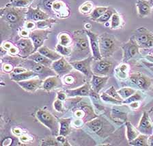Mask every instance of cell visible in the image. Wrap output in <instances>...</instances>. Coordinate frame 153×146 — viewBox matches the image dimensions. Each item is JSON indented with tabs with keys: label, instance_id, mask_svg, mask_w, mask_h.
I'll return each mask as SVG.
<instances>
[{
	"label": "cell",
	"instance_id": "cell-21",
	"mask_svg": "<svg viewBox=\"0 0 153 146\" xmlns=\"http://www.w3.org/2000/svg\"><path fill=\"white\" fill-rule=\"evenodd\" d=\"M63 87L62 78L58 76H52L43 80L42 88L46 91H51L53 90Z\"/></svg>",
	"mask_w": 153,
	"mask_h": 146
},
{
	"label": "cell",
	"instance_id": "cell-34",
	"mask_svg": "<svg viewBox=\"0 0 153 146\" xmlns=\"http://www.w3.org/2000/svg\"><path fill=\"white\" fill-rule=\"evenodd\" d=\"M73 37L66 32H62L58 35V43L64 46L71 47L73 45Z\"/></svg>",
	"mask_w": 153,
	"mask_h": 146
},
{
	"label": "cell",
	"instance_id": "cell-16",
	"mask_svg": "<svg viewBox=\"0 0 153 146\" xmlns=\"http://www.w3.org/2000/svg\"><path fill=\"white\" fill-rule=\"evenodd\" d=\"M129 79L133 85L141 90H148L152 85V81L148 76L139 73L129 75Z\"/></svg>",
	"mask_w": 153,
	"mask_h": 146
},
{
	"label": "cell",
	"instance_id": "cell-37",
	"mask_svg": "<svg viewBox=\"0 0 153 146\" xmlns=\"http://www.w3.org/2000/svg\"><path fill=\"white\" fill-rule=\"evenodd\" d=\"M57 20L55 19L54 18L50 17L47 19L37 21L36 22V29H43V30H48L49 28H51L53 24L56 23Z\"/></svg>",
	"mask_w": 153,
	"mask_h": 146
},
{
	"label": "cell",
	"instance_id": "cell-42",
	"mask_svg": "<svg viewBox=\"0 0 153 146\" xmlns=\"http://www.w3.org/2000/svg\"><path fill=\"white\" fill-rule=\"evenodd\" d=\"M100 99L102 102L105 103H107V104H115V105H122L123 104V102L119 101V100L115 99V98L112 97L110 96L109 95L107 94L106 92L102 93L100 95Z\"/></svg>",
	"mask_w": 153,
	"mask_h": 146
},
{
	"label": "cell",
	"instance_id": "cell-36",
	"mask_svg": "<svg viewBox=\"0 0 153 146\" xmlns=\"http://www.w3.org/2000/svg\"><path fill=\"white\" fill-rule=\"evenodd\" d=\"M123 18L121 15L117 13H114L111 18V22H110V28L111 30H117L122 27L123 25Z\"/></svg>",
	"mask_w": 153,
	"mask_h": 146
},
{
	"label": "cell",
	"instance_id": "cell-55",
	"mask_svg": "<svg viewBox=\"0 0 153 146\" xmlns=\"http://www.w3.org/2000/svg\"><path fill=\"white\" fill-rule=\"evenodd\" d=\"M14 44L13 43L9 41V40H5V41H3L1 43V48H3L4 50H6L8 52V50L10 48V47L13 46Z\"/></svg>",
	"mask_w": 153,
	"mask_h": 146
},
{
	"label": "cell",
	"instance_id": "cell-31",
	"mask_svg": "<svg viewBox=\"0 0 153 146\" xmlns=\"http://www.w3.org/2000/svg\"><path fill=\"white\" fill-rule=\"evenodd\" d=\"M126 139H127L128 142H131L133 140L140 135V133L137 129L133 126V124L129 121L126 122Z\"/></svg>",
	"mask_w": 153,
	"mask_h": 146
},
{
	"label": "cell",
	"instance_id": "cell-18",
	"mask_svg": "<svg viewBox=\"0 0 153 146\" xmlns=\"http://www.w3.org/2000/svg\"><path fill=\"white\" fill-rule=\"evenodd\" d=\"M86 34L88 36L90 40V44L91 47V51H92V56L93 59L95 61L100 60L102 57L100 54V47H99V37L96 33L91 32L90 30H85Z\"/></svg>",
	"mask_w": 153,
	"mask_h": 146
},
{
	"label": "cell",
	"instance_id": "cell-28",
	"mask_svg": "<svg viewBox=\"0 0 153 146\" xmlns=\"http://www.w3.org/2000/svg\"><path fill=\"white\" fill-rule=\"evenodd\" d=\"M27 58L32 60V61L36 62V63L42 64L43 65L48 67H51V68L53 62L51 60H50L49 58H47L46 56H45L44 55L40 54V52H38V51L33 52V53L31 54Z\"/></svg>",
	"mask_w": 153,
	"mask_h": 146
},
{
	"label": "cell",
	"instance_id": "cell-4",
	"mask_svg": "<svg viewBox=\"0 0 153 146\" xmlns=\"http://www.w3.org/2000/svg\"><path fill=\"white\" fill-rule=\"evenodd\" d=\"M85 126L100 137H105L114 130V127L102 117H97L86 122Z\"/></svg>",
	"mask_w": 153,
	"mask_h": 146
},
{
	"label": "cell",
	"instance_id": "cell-23",
	"mask_svg": "<svg viewBox=\"0 0 153 146\" xmlns=\"http://www.w3.org/2000/svg\"><path fill=\"white\" fill-rule=\"evenodd\" d=\"M109 80V76H100L93 74L92 78L90 80L91 88L97 93H99Z\"/></svg>",
	"mask_w": 153,
	"mask_h": 146
},
{
	"label": "cell",
	"instance_id": "cell-3",
	"mask_svg": "<svg viewBox=\"0 0 153 146\" xmlns=\"http://www.w3.org/2000/svg\"><path fill=\"white\" fill-rule=\"evenodd\" d=\"M99 47L102 58H109L120 47V42L114 35L104 33L99 36Z\"/></svg>",
	"mask_w": 153,
	"mask_h": 146
},
{
	"label": "cell",
	"instance_id": "cell-35",
	"mask_svg": "<svg viewBox=\"0 0 153 146\" xmlns=\"http://www.w3.org/2000/svg\"><path fill=\"white\" fill-rule=\"evenodd\" d=\"M109 7L107 6H98L95 7L94 10L90 15L91 20L97 21L103 14L107 10Z\"/></svg>",
	"mask_w": 153,
	"mask_h": 146
},
{
	"label": "cell",
	"instance_id": "cell-25",
	"mask_svg": "<svg viewBox=\"0 0 153 146\" xmlns=\"http://www.w3.org/2000/svg\"><path fill=\"white\" fill-rule=\"evenodd\" d=\"M138 15L141 18L146 17L151 13L152 4L146 0H138L136 3Z\"/></svg>",
	"mask_w": 153,
	"mask_h": 146
},
{
	"label": "cell",
	"instance_id": "cell-49",
	"mask_svg": "<svg viewBox=\"0 0 153 146\" xmlns=\"http://www.w3.org/2000/svg\"><path fill=\"white\" fill-rule=\"evenodd\" d=\"M41 145H59V144L56 140V138L55 139L50 138L43 141L41 143Z\"/></svg>",
	"mask_w": 153,
	"mask_h": 146
},
{
	"label": "cell",
	"instance_id": "cell-1",
	"mask_svg": "<svg viewBox=\"0 0 153 146\" xmlns=\"http://www.w3.org/2000/svg\"><path fill=\"white\" fill-rule=\"evenodd\" d=\"M73 37V52L68 61L74 62L81 61L88 57L92 56V51L90 44V40L86 34L85 30H75L72 34Z\"/></svg>",
	"mask_w": 153,
	"mask_h": 146
},
{
	"label": "cell",
	"instance_id": "cell-50",
	"mask_svg": "<svg viewBox=\"0 0 153 146\" xmlns=\"http://www.w3.org/2000/svg\"><path fill=\"white\" fill-rule=\"evenodd\" d=\"M56 140L57 141V142L59 143V145H71L66 139V136L58 135L56 136Z\"/></svg>",
	"mask_w": 153,
	"mask_h": 146
},
{
	"label": "cell",
	"instance_id": "cell-15",
	"mask_svg": "<svg viewBox=\"0 0 153 146\" xmlns=\"http://www.w3.org/2000/svg\"><path fill=\"white\" fill-rule=\"evenodd\" d=\"M137 129L141 134L150 136L153 134V121L147 112H143Z\"/></svg>",
	"mask_w": 153,
	"mask_h": 146
},
{
	"label": "cell",
	"instance_id": "cell-2",
	"mask_svg": "<svg viewBox=\"0 0 153 146\" xmlns=\"http://www.w3.org/2000/svg\"><path fill=\"white\" fill-rule=\"evenodd\" d=\"M27 8L6 6L4 8H1L0 10L1 20L11 29L19 30L23 28L24 23L26 21Z\"/></svg>",
	"mask_w": 153,
	"mask_h": 146
},
{
	"label": "cell",
	"instance_id": "cell-9",
	"mask_svg": "<svg viewBox=\"0 0 153 146\" xmlns=\"http://www.w3.org/2000/svg\"><path fill=\"white\" fill-rule=\"evenodd\" d=\"M114 63L109 58H102L100 60H93L92 71L93 74L100 76H109L112 73Z\"/></svg>",
	"mask_w": 153,
	"mask_h": 146
},
{
	"label": "cell",
	"instance_id": "cell-14",
	"mask_svg": "<svg viewBox=\"0 0 153 146\" xmlns=\"http://www.w3.org/2000/svg\"><path fill=\"white\" fill-rule=\"evenodd\" d=\"M50 32H51L49 29H35L31 31L30 38L32 39L34 45V52H37L40 47L44 45V43L48 39Z\"/></svg>",
	"mask_w": 153,
	"mask_h": 146
},
{
	"label": "cell",
	"instance_id": "cell-6",
	"mask_svg": "<svg viewBox=\"0 0 153 146\" xmlns=\"http://www.w3.org/2000/svg\"><path fill=\"white\" fill-rule=\"evenodd\" d=\"M36 117L42 125L49 129L53 135L56 136L59 135V119H57L56 117L53 115L51 112L43 109H39L36 113Z\"/></svg>",
	"mask_w": 153,
	"mask_h": 146
},
{
	"label": "cell",
	"instance_id": "cell-39",
	"mask_svg": "<svg viewBox=\"0 0 153 146\" xmlns=\"http://www.w3.org/2000/svg\"><path fill=\"white\" fill-rule=\"evenodd\" d=\"M94 8V4L90 1H85L84 3L81 4L79 8V10L81 14L83 15H90L91 13L93 11Z\"/></svg>",
	"mask_w": 153,
	"mask_h": 146
},
{
	"label": "cell",
	"instance_id": "cell-52",
	"mask_svg": "<svg viewBox=\"0 0 153 146\" xmlns=\"http://www.w3.org/2000/svg\"><path fill=\"white\" fill-rule=\"evenodd\" d=\"M19 140L21 143H27L30 142H32L33 141V138L32 136H29L27 135H25V134H23L20 136H19Z\"/></svg>",
	"mask_w": 153,
	"mask_h": 146
},
{
	"label": "cell",
	"instance_id": "cell-32",
	"mask_svg": "<svg viewBox=\"0 0 153 146\" xmlns=\"http://www.w3.org/2000/svg\"><path fill=\"white\" fill-rule=\"evenodd\" d=\"M34 0H10L6 6L20 8H27L32 6Z\"/></svg>",
	"mask_w": 153,
	"mask_h": 146
},
{
	"label": "cell",
	"instance_id": "cell-24",
	"mask_svg": "<svg viewBox=\"0 0 153 146\" xmlns=\"http://www.w3.org/2000/svg\"><path fill=\"white\" fill-rule=\"evenodd\" d=\"M56 1V0H34L32 7L41 9L42 10L49 14L51 17H53L55 16L53 12L52 6Z\"/></svg>",
	"mask_w": 153,
	"mask_h": 146
},
{
	"label": "cell",
	"instance_id": "cell-62",
	"mask_svg": "<svg viewBox=\"0 0 153 146\" xmlns=\"http://www.w3.org/2000/svg\"><path fill=\"white\" fill-rule=\"evenodd\" d=\"M148 114H149L150 118H151L152 121H153V107L151 108V109H150V111H148Z\"/></svg>",
	"mask_w": 153,
	"mask_h": 146
},
{
	"label": "cell",
	"instance_id": "cell-61",
	"mask_svg": "<svg viewBox=\"0 0 153 146\" xmlns=\"http://www.w3.org/2000/svg\"><path fill=\"white\" fill-rule=\"evenodd\" d=\"M148 145L150 146H153V135L148 136Z\"/></svg>",
	"mask_w": 153,
	"mask_h": 146
},
{
	"label": "cell",
	"instance_id": "cell-54",
	"mask_svg": "<svg viewBox=\"0 0 153 146\" xmlns=\"http://www.w3.org/2000/svg\"><path fill=\"white\" fill-rule=\"evenodd\" d=\"M31 31L28 30L25 28H22L21 29L19 30V35L21 38H30Z\"/></svg>",
	"mask_w": 153,
	"mask_h": 146
},
{
	"label": "cell",
	"instance_id": "cell-43",
	"mask_svg": "<svg viewBox=\"0 0 153 146\" xmlns=\"http://www.w3.org/2000/svg\"><path fill=\"white\" fill-rule=\"evenodd\" d=\"M116 11L115 9L112 8H108L107 10L105 12V13L102 15L100 17L97 21V22L99 23H105L111 19L112 15H114V13H116Z\"/></svg>",
	"mask_w": 153,
	"mask_h": 146
},
{
	"label": "cell",
	"instance_id": "cell-47",
	"mask_svg": "<svg viewBox=\"0 0 153 146\" xmlns=\"http://www.w3.org/2000/svg\"><path fill=\"white\" fill-rule=\"evenodd\" d=\"M53 108L57 112H64L63 101H62L60 100L56 99L53 102Z\"/></svg>",
	"mask_w": 153,
	"mask_h": 146
},
{
	"label": "cell",
	"instance_id": "cell-48",
	"mask_svg": "<svg viewBox=\"0 0 153 146\" xmlns=\"http://www.w3.org/2000/svg\"><path fill=\"white\" fill-rule=\"evenodd\" d=\"M23 28L30 31L36 29V22L33 21H26L24 23Z\"/></svg>",
	"mask_w": 153,
	"mask_h": 146
},
{
	"label": "cell",
	"instance_id": "cell-59",
	"mask_svg": "<svg viewBox=\"0 0 153 146\" xmlns=\"http://www.w3.org/2000/svg\"><path fill=\"white\" fill-rule=\"evenodd\" d=\"M128 106L131 108V109H132L133 110H136V109H139V107H140V103L139 102V101L133 102L130 103V104H128Z\"/></svg>",
	"mask_w": 153,
	"mask_h": 146
},
{
	"label": "cell",
	"instance_id": "cell-63",
	"mask_svg": "<svg viewBox=\"0 0 153 146\" xmlns=\"http://www.w3.org/2000/svg\"><path fill=\"white\" fill-rule=\"evenodd\" d=\"M152 135H153V134H152Z\"/></svg>",
	"mask_w": 153,
	"mask_h": 146
},
{
	"label": "cell",
	"instance_id": "cell-46",
	"mask_svg": "<svg viewBox=\"0 0 153 146\" xmlns=\"http://www.w3.org/2000/svg\"><path fill=\"white\" fill-rule=\"evenodd\" d=\"M15 68L13 64L9 63H1V70L5 73H10L13 71L14 69Z\"/></svg>",
	"mask_w": 153,
	"mask_h": 146
},
{
	"label": "cell",
	"instance_id": "cell-12",
	"mask_svg": "<svg viewBox=\"0 0 153 146\" xmlns=\"http://www.w3.org/2000/svg\"><path fill=\"white\" fill-rule=\"evenodd\" d=\"M15 45L19 50V56L27 58L34 52V45L30 38H20L15 42Z\"/></svg>",
	"mask_w": 153,
	"mask_h": 146
},
{
	"label": "cell",
	"instance_id": "cell-53",
	"mask_svg": "<svg viewBox=\"0 0 153 146\" xmlns=\"http://www.w3.org/2000/svg\"><path fill=\"white\" fill-rule=\"evenodd\" d=\"M74 116H75L76 119H83L85 117V112L83 109H76L74 112Z\"/></svg>",
	"mask_w": 153,
	"mask_h": 146
},
{
	"label": "cell",
	"instance_id": "cell-58",
	"mask_svg": "<svg viewBox=\"0 0 153 146\" xmlns=\"http://www.w3.org/2000/svg\"><path fill=\"white\" fill-rule=\"evenodd\" d=\"M12 131H13V135H14L15 136H20L21 135H23L22 130L19 128H14L12 129Z\"/></svg>",
	"mask_w": 153,
	"mask_h": 146
},
{
	"label": "cell",
	"instance_id": "cell-56",
	"mask_svg": "<svg viewBox=\"0 0 153 146\" xmlns=\"http://www.w3.org/2000/svg\"><path fill=\"white\" fill-rule=\"evenodd\" d=\"M67 98V94L65 91H57V99L60 100L62 101H65Z\"/></svg>",
	"mask_w": 153,
	"mask_h": 146
},
{
	"label": "cell",
	"instance_id": "cell-22",
	"mask_svg": "<svg viewBox=\"0 0 153 146\" xmlns=\"http://www.w3.org/2000/svg\"><path fill=\"white\" fill-rule=\"evenodd\" d=\"M91 91V85L90 81L86 82L84 85L79 87L73 89H65L67 96L69 97H87L89 96Z\"/></svg>",
	"mask_w": 153,
	"mask_h": 146
},
{
	"label": "cell",
	"instance_id": "cell-13",
	"mask_svg": "<svg viewBox=\"0 0 153 146\" xmlns=\"http://www.w3.org/2000/svg\"><path fill=\"white\" fill-rule=\"evenodd\" d=\"M51 69L56 72V75L61 78L73 70L74 68L65 57L62 56L61 58L53 61L51 65Z\"/></svg>",
	"mask_w": 153,
	"mask_h": 146
},
{
	"label": "cell",
	"instance_id": "cell-26",
	"mask_svg": "<svg viewBox=\"0 0 153 146\" xmlns=\"http://www.w3.org/2000/svg\"><path fill=\"white\" fill-rule=\"evenodd\" d=\"M10 75V78L12 80L16 82H21V81H24V80H27L29 79L38 77V74L33 72L32 71L27 70V71H25V72L16 74L14 73H9Z\"/></svg>",
	"mask_w": 153,
	"mask_h": 146
},
{
	"label": "cell",
	"instance_id": "cell-40",
	"mask_svg": "<svg viewBox=\"0 0 153 146\" xmlns=\"http://www.w3.org/2000/svg\"><path fill=\"white\" fill-rule=\"evenodd\" d=\"M136 92H137V90L135 88L131 87H124L118 90V94L122 97V99L123 100V101L127 99L129 97H131V95H133Z\"/></svg>",
	"mask_w": 153,
	"mask_h": 146
},
{
	"label": "cell",
	"instance_id": "cell-19",
	"mask_svg": "<svg viewBox=\"0 0 153 146\" xmlns=\"http://www.w3.org/2000/svg\"><path fill=\"white\" fill-rule=\"evenodd\" d=\"M43 80L38 77L29 79L27 80L21 81L17 82L18 85L21 87L23 90L27 92L33 93L36 91L38 89L42 88Z\"/></svg>",
	"mask_w": 153,
	"mask_h": 146
},
{
	"label": "cell",
	"instance_id": "cell-27",
	"mask_svg": "<svg viewBox=\"0 0 153 146\" xmlns=\"http://www.w3.org/2000/svg\"><path fill=\"white\" fill-rule=\"evenodd\" d=\"M129 69L128 64L126 63H123L115 68V75L119 80H126L129 77Z\"/></svg>",
	"mask_w": 153,
	"mask_h": 146
},
{
	"label": "cell",
	"instance_id": "cell-20",
	"mask_svg": "<svg viewBox=\"0 0 153 146\" xmlns=\"http://www.w3.org/2000/svg\"><path fill=\"white\" fill-rule=\"evenodd\" d=\"M51 17L49 14L45 13L38 8H33L30 6L27 8L26 13V21H33L35 22L47 19Z\"/></svg>",
	"mask_w": 153,
	"mask_h": 146
},
{
	"label": "cell",
	"instance_id": "cell-8",
	"mask_svg": "<svg viewBox=\"0 0 153 146\" xmlns=\"http://www.w3.org/2000/svg\"><path fill=\"white\" fill-rule=\"evenodd\" d=\"M140 48L150 49L153 47V33L144 27H140L135 31L133 35Z\"/></svg>",
	"mask_w": 153,
	"mask_h": 146
},
{
	"label": "cell",
	"instance_id": "cell-38",
	"mask_svg": "<svg viewBox=\"0 0 153 146\" xmlns=\"http://www.w3.org/2000/svg\"><path fill=\"white\" fill-rule=\"evenodd\" d=\"M148 136L140 134V135L137 136L135 139L128 143L130 145L134 146H147L148 145Z\"/></svg>",
	"mask_w": 153,
	"mask_h": 146
},
{
	"label": "cell",
	"instance_id": "cell-41",
	"mask_svg": "<svg viewBox=\"0 0 153 146\" xmlns=\"http://www.w3.org/2000/svg\"><path fill=\"white\" fill-rule=\"evenodd\" d=\"M56 51L64 57H70L73 52L71 47H66L57 43L56 46Z\"/></svg>",
	"mask_w": 153,
	"mask_h": 146
},
{
	"label": "cell",
	"instance_id": "cell-33",
	"mask_svg": "<svg viewBox=\"0 0 153 146\" xmlns=\"http://www.w3.org/2000/svg\"><path fill=\"white\" fill-rule=\"evenodd\" d=\"M111 117L114 120L120 122V124L123 123V122L127 121V114L126 112H124L123 111H120L116 108H113L111 111Z\"/></svg>",
	"mask_w": 153,
	"mask_h": 146
},
{
	"label": "cell",
	"instance_id": "cell-11",
	"mask_svg": "<svg viewBox=\"0 0 153 146\" xmlns=\"http://www.w3.org/2000/svg\"><path fill=\"white\" fill-rule=\"evenodd\" d=\"M92 56H90L81 61L71 62V64L73 67L74 69L80 71L88 79V81H90L93 76L92 71V63L93 61Z\"/></svg>",
	"mask_w": 153,
	"mask_h": 146
},
{
	"label": "cell",
	"instance_id": "cell-30",
	"mask_svg": "<svg viewBox=\"0 0 153 146\" xmlns=\"http://www.w3.org/2000/svg\"><path fill=\"white\" fill-rule=\"evenodd\" d=\"M38 52H40V54L44 55L45 56H46L47 58L51 60L52 61H56L57 60L62 58V55L59 54L58 52L56 51H53L51 49H49V47L45 46V45H42V47H40L39 49H38Z\"/></svg>",
	"mask_w": 153,
	"mask_h": 146
},
{
	"label": "cell",
	"instance_id": "cell-17",
	"mask_svg": "<svg viewBox=\"0 0 153 146\" xmlns=\"http://www.w3.org/2000/svg\"><path fill=\"white\" fill-rule=\"evenodd\" d=\"M54 16L59 19H66L71 15V10L65 1L62 0H56L52 6Z\"/></svg>",
	"mask_w": 153,
	"mask_h": 146
},
{
	"label": "cell",
	"instance_id": "cell-45",
	"mask_svg": "<svg viewBox=\"0 0 153 146\" xmlns=\"http://www.w3.org/2000/svg\"><path fill=\"white\" fill-rule=\"evenodd\" d=\"M105 92H106L108 95H109L110 96H111L112 97L115 98V99L119 100V101L123 102V100L122 99V97L120 96V95L118 93V91L115 89V88L113 87V86H111V87L109 88H108V89H107Z\"/></svg>",
	"mask_w": 153,
	"mask_h": 146
},
{
	"label": "cell",
	"instance_id": "cell-10",
	"mask_svg": "<svg viewBox=\"0 0 153 146\" xmlns=\"http://www.w3.org/2000/svg\"><path fill=\"white\" fill-rule=\"evenodd\" d=\"M120 47L123 51V63H128L137 55H140V47L132 36L127 42L122 45Z\"/></svg>",
	"mask_w": 153,
	"mask_h": 146
},
{
	"label": "cell",
	"instance_id": "cell-29",
	"mask_svg": "<svg viewBox=\"0 0 153 146\" xmlns=\"http://www.w3.org/2000/svg\"><path fill=\"white\" fill-rule=\"evenodd\" d=\"M59 135L64 136H68L71 133V127L72 124L71 118L59 119Z\"/></svg>",
	"mask_w": 153,
	"mask_h": 146
},
{
	"label": "cell",
	"instance_id": "cell-57",
	"mask_svg": "<svg viewBox=\"0 0 153 146\" xmlns=\"http://www.w3.org/2000/svg\"><path fill=\"white\" fill-rule=\"evenodd\" d=\"M27 71V69L25 67H23L18 66V67H16L14 69V70L12 73L19 74V73H23V72H25V71Z\"/></svg>",
	"mask_w": 153,
	"mask_h": 146
},
{
	"label": "cell",
	"instance_id": "cell-51",
	"mask_svg": "<svg viewBox=\"0 0 153 146\" xmlns=\"http://www.w3.org/2000/svg\"><path fill=\"white\" fill-rule=\"evenodd\" d=\"M19 50L18 49L17 46L15 44H14L8 50V54L10 56H19Z\"/></svg>",
	"mask_w": 153,
	"mask_h": 146
},
{
	"label": "cell",
	"instance_id": "cell-5",
	"mask_svg": "<svg viewBox=\"0 0 153 146\" xmlns=\"http://www.w3.org/2000/svg\"><path fill=\"white\" fill-rule=\"evenodd\" d=\"M19 66L23 67L27 70L32 71L38 74V78L44 80L45 79L52 76H56V73L51 67H48L42 64H40L32 60L23 58L22 62Z\"/></svg>",
	"mask_w": 153,
	"mask_h": 146
},
{
	"label": "cell",
	"instance_id": "cell-60",
	"mask_svg": "<svg viewBox=\"0 0 153 146\" xmlns=\"http://www.w3.org/2000/svg\"><path fill=\"white\" fill-rule=\"evenodd\" d=\"M83 121L82 119H75V121H73V126H75V127H81V126H82V125L83 124Z\"/></svg>",
	"mask_w": 153,
	"mask_h": 146
},
{
	"label": "cell",
	"instance_id": "cell-7",
	"mask_svg": "<svg viewBox=\"0 0 153 146\" xmlns=\"http://www.w3.org/2000/svg\"><path fill=\"white\" fill-rule=\"evenodd\" d=\"M86 80L87 78L82 73L75 69H73L71 72L62 78L63 87L65 89H73L79 87L88 82Z\"/></svg>",
	"mask_w": 153,
	"mask_h": 146
},
{
	"label": "cell",
	"instance_id": "cell-44",
	"mask_svg": "<svg viewBox=\"0 0 153 146\" xmlns=\"http://www.w3.org/2000/svg\"><path fill=\"white\" fill-rule=\"evenodd\" d=\"M142 99V95H141V93L140 92H138L137 91V92L134 93V94L131 95V97H129L128 98H127V99L124 100L123 104H130V103L133 102L140 101Z\"/></svg>",
	"mask_w": 153,
	"mask_h": 146
}]
</instances>
